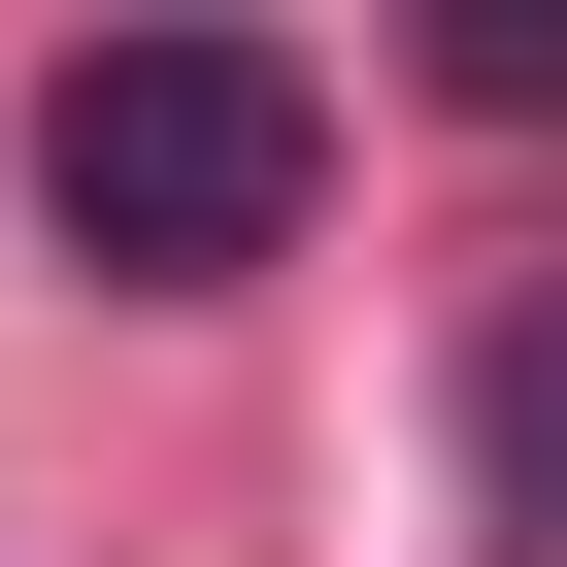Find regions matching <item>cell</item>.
<instances>
[{
    "label": "cell",
    "instance_id": "2",
    "mask_svg": "<svg viewBox=\"0 0 567 567\" xmlns=\"http://www.w3.org/2000/svg\"><path fill=\"white\" fill-rule=\"evenodd\" d=\"M467 467H501V534H567V267L467 334Z\"/></svg>",
    "mask_w": 567,
    "mask_h": 567
},
{
    "label": "cell",
    "instance_id": "1",
    "mask_svg": "<svg viewBox=\"0 0 567 567\" xmlns=\"http://www.w3.org/2000/svg\"><path fill=\"white\" fill-rule=\"evenodd\" d=\"M301 200H334V68L301 34H101V68H34V234L134 267V301L267 267Z\"/></svg>",
    "mask_w": 567,
    "mask_h": 567
}]
</instances>
